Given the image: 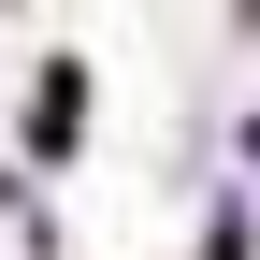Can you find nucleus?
I'll list each match as a JSON object with an SVG mask.
<instances>
[{
  "instance_id": "obj_1",
  "label": "nucleus",
  "mask_w": 260,
  "mask_h": 260,
  "mask_svg": "<svg viewBox=\"0 0 260 260\" xmlns=\"http://www.w3.org/2000/svg\"><path fill=\"white\" fill-rule=\"evenodd\" d=\"M203 260H246V217H217V246H203Z\"/></svg>"
}]
</instances>
